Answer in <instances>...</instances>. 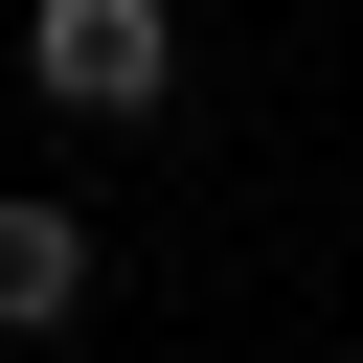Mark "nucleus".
<instances>
[{
    "label": "nucleus",
    "mask_w": 363,
    "mask_h": 363,
    "mask_svg": "<svg viewBox=\"0 0 363 363\" xmlns=\"http://www.w3.org/2000/svg\"><path fill=\"white\" fill-rule=\"evenodd\" d=\"M23 91L91 113V136H136L182 91V0H23Z\"/></svg>",
    "instance_id": "obj_1"
},
{
    "label": "nucleus",
    "mask_w": 363,
    "mask_h": 363,
    "mask_svg": "<svg viewBox=\"0 0 363 363\" xmlns=\"http://www.w3.org/2000/svg\"><path fill=\"white\" fill-rule=\"evenodd\" d=\"M91 318V204H0V340H68Z\"/></svg>",
    "instance_id": "obj_2"
}]
</instances>
